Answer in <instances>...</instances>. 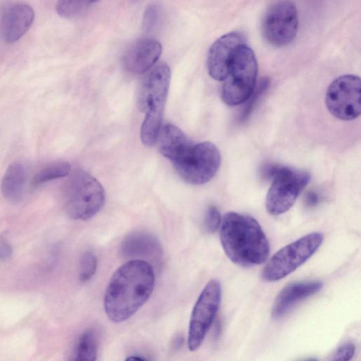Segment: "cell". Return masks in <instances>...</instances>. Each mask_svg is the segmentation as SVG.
<instances>
[{"mask_svg": "<svg viewBox=\"0 0 361 361\" xmlns=\"http://www.w3.org/2000/svg\"><path fill=\"white\" fill-rule=\"evenodd\" d=\"M158 6L150 5L145 10L143 16V27L145 30L151 31L156 27L159 23L160 12Z\"/></svg>", "mask_w": 361, "mask_h": 361, "instance_id": "obj_25", "label": "cell"}, {"mask_svg": "<svg viewBox=\"0 0 361 361\" xmlns=\"http://www.w3.org/2000/svg\"><path fill=\"white\" fill-rule=\"evenodd\" d=\"M298 17L296 6L289 1H277L265 10L261 23L264 39L275 47L290 44L297 35Z\"/></svg>", "mask_w": 361, "mask_h": 361, "instance_id": "obj_9", "label": "cell"}, {"mask_svg": "<svg viewBox=\"0 0 361 361\" xmlns=\"http://www.w3.org/2000/svg\"><path fill=\"white\" fill-rule=\"evenodd\" d=\"M104 202V189L94 177L82 171L74 175L66 204L71 219L87 221L99 212Z\"/></svg>", "mask_w": 361, "mask_h": 361, "instance_id": "obj_7", "label": "cell"}, {"mask_svg": "<svg viewBox=\"0 0 361 361\" xmlns=\"http://www.w3.org/2000/svg\"><path fill=\"white\" fill-rule=\"evenodd\" d=\"M360 78L343 75L331 82L325 102L329 112L343 121H351L360 114Z\"/></svg>", "mask_w": 361, "mask_h": 361, "instance_id": "obj_11", "label": "cell"}, {"mask_svg": "<svg viewBox=\"0 0 361 361\" xmlns=\"http://www.w3.org/2000/svg\"><path fill=\"white\" fill-rule=\"evenodd\" d=\"M323 240L322 233L314 232L286 245L268 261L262 271V279L274 282L285 278L309 259Z\"/></svg>", "mask_w": 361, "mask_h": 361, "instance_id": "obj_6", "label": "cell"}, {"mask_svg": "<svg viewBox=\"0 0 361 361\" xmlns=\"http://www.w3.org/2000/svg\"><path fill=\"white\" fill-rule=\"evenodd\" d=\"M269 85V80L267 78H263L260 82L255 86L252 94L247 99V102L244 106L243 110L241 111L238 121L240 123L245 122L249 118L253 107L257 102V100L261 95L267 90Z\"/></svg>", "mask_w": 361, "mask_h": 361, "instance_id": "obj_23", "label": "cell"}, {"mask_svg": "<svg viewBox=\"0 0 361 361\" xmlns=\"http://www.w3.org/2000/svg\"><path fill=\"white\" fill-rule=\"evenodd\" d=\"M26 181V171L23 164L14 162L8 166L1 180V189L4 197L11 202L19 201Z\"/></svg>", "mask_w": 361, "mask_h": 361, "instance_id": "obj_17", "label": "cell"}, {"mask_svg": "<svg viewBox=\"0 0 361 361\" xmlns=\"http://www.w3.org/2000/svg\"><path fill=\"white\" fill-rule=\"evenodd\" d=\"M158 140L160 153L173 165L180 161L195 144L180 129L169 123L161 128Z\"/></svg>", "mask_w": 361, "mask_h": 361, "instance_id": "obj_16", "label": "cell"}, {"mask_svg": "<svg viewBox=\"0 0 361 361\" xmlns=\"http://www.w3.org/2000/svg\"><path fill=\"white\" fill-rule=\"evenodd\" d=\"M257 61L249 47L238 50L221 88V98L229 106L246 102L255 88Z\"/></svg>", "mask_w": 361, "mask_h": 361, "instance_id": "obj_5", "label": "cell"}, {"mask_svg": "<svg viewBox=\"0 0 361 361\" xmlns=\"http://www.w3.org/2000/svg\"><path fill=\"white\" fill-rule=\"evenodd\" d=\"M222 247L231 261L242 267L264 263L269 255L268 240L256 219L230 212L220 226Z\"/></svg>", "mask_w": 361, "mask_h": 361, "instance_id": "obj_2", "label": "cell"}, {"mask_svg": "<svg viewBox=\"0 0 361 361\" xmlns=\"http://www.w3.org/2000/svg\"><path fill=\"white\" fill-rule=\"evenodd\" d=\"M152 267L143 259H133L121 266L111 277L104 297L109 320L123 322L148 300L154 290Z\"/></svg>", "mask_w": 361, "mask_h": 361, "instance_id": "obj_1", "label": "cell"}, {"mask_svg": "<svg viewBox=\"0 0 361 361\" xmlns=\"http://www.w3.org/2000/svg\"><path fill=\"white\" fill-rule=\"evenodd\" d=\"M97 259L94 252H85L81 257L79 266V279L81 282L88 281L95 274Z\"/></svg>", "mask_w": 361, "mask_h": 361, "instance_id": "obj_22", "label": "cell"}, {"mask_svg": "<svg viewBox=\"0 0 361 361\" xmlns=\"http://www.w3.org/2000/svg\"><path fill=\"white\" fill-rule=\"evenodd\" d=\"M221 221L220 212L216 207L209 206L204 219V228L206 231L209 233L216 232L220 228Z\"/></svg>", "mask_w": 361, "mask_h": 361, "instance_id": "obj_24", "label": "cell"}, {"mask_svg": "<svg viewBox=\"0 0 361 361\" xmlns=\"http://www.w3.org/2000/svg\"><path fill=\"white\" fill-rule=\"evenodd\" d=\"M161 44L151 38L135 42L124 56L126 68L131 73H142L150 69L159 59Z\"/></svg>", "mask_w": 361, "mask_h": 361, "instance_id": "obj_15", "label": "cell"}, {"mask_svg": "<svg viewBox=\"0 0 361 361\" xmlns=\"http://www.w3.org/2000/svg\"><path fill=\"white\" fill-rule=\"evenodd\" d=\"M122 251L127 257L148 258L159 255L161 250L154 237L145 233H136L126 238Z\"/></svg>", "mask_w": 361, "mask_h": 361, "instance_id": "obj_18", "label": "cell"}, {"mask_svg": "<svg viewBox=\"0 0 361 361\" xmlns=\"http://www.w3.org/2000/svg\"><path fill=\"white\" fill-rule=\"evenodd\" d=\"M260 174L272 180L266 197V208L274 216L287 212L310 180V174L305 171L274 163L264 164Z\"/></svg>", "mask_w": 361, "mask_h": 361, "instance_id": "obj_4", "label": "cell"}, {"mask_svg": "<svg viewBox=\"0 0 361 361\" xmlns=\"http://www.w3.org/2000/svg\"><path fill=\"white\" fill-rule=\"evenodd\" d=\"M221 300V286L216 279L210 280L200 294L191 313L188 347L197 350L212 326L219 310Z\"/></svg>", "mask_w": 361, "mask_h": 361, "instance_id": "obj_8", "label": "cell"}, {"mask_svg": "<svg viewBox=\"0 0 361 361\" xmlns=\"http://www.w3.org/2000/svg\"><path fill=\"white\" fill-rule=\"evenodd\" d=\"M92 3L87 1H59L56 4V10L63 18L75 19L85 15Z\"/></svg>", "mask_w": 361, "mask_h": 361, "instance_id": "obj_21", "label": "cell"}, {"mask_svg": "<svg viewBox=\"0 0 361 361\" xmlns=\"http://www.w3.org/2000/svg\"><path fill=\"white\" fill-rule=\"evenodd\" d=\"M322 286L319 281L295 282L287 285L274 300L271 317L276 319L284 317L298 302L319 292Z\"/></svg>", "mask_w": 361, "mask_h": 361, "instance_id": "obj_14", "label": "cell"}, {"mask_svg": "<svg viewBox=\"0 0 361 361\" xmlns=\"http://www.w3.org/2000/svg\"><path fill=\"white\" fill-rule=\"evenodd\" d=\"M71 169L70 164L66 161L51 163L36 173L32 183L35 185H38L65 177L70 173Z\"/></svg>", "mask_w": 361, "mask_h": 361, "instance_id": "obj_20", "label": "cell"}, {"mask_svg": "<svg viewBox=\"0 0 361 361\" xmlns=\"http://www.w3.org/2000/svg\"><path fill=\"white\" fill-rule=\"evenodd\" d=\"M97 340L92 329L84 331L79 337L69 361H96Z\"/></svg>", "mask_w": 361, "mask_h": 361, "instance_id": "obj_19", "label": "cell"}, {"mask_svg": "<svg viewBox=\"0 0 361 361\" xmlns=\"http://www.w3.org/2000/svg\"><path fill=\"white\" fill-rule=\"evenodd\" d=\"M12 247L4 238H0V261L6 260L11 257Z\"/></svg>", "mask_w": 361, "mask_h": 361, "instance_id": "obj_27", "label": "cell"}, {"mask_svg": "<svg viewBox=\"0 0 361 361\" xmlns=\"http://www.w3.org/2000/svg\"><path fill=\"white\" fill-rule=\"evenodd\" d=\"M247 37L241 31H232L217 39L211 46L207 59L209 75L224 81L240 47L246 45Z\"/></svg>", "mask_w": 361, "mask_h": 361, "instance_id": "obj_12", "label": "cell"}, {"mask_svg": "<svg viewBox=\"0 0 361 361\" xmlns=\"http://www.w3.org/2000/svg\"><path fill=\"white\" fill-rule=\"evenodd\" d=\"M303 361H318V360H316V359H314V358H310V359H307V360H303Z\"/></svg>", "mask_w": 361, "mask_h": 361, "instance_id": "obj_30", "label": "cell"}, {"mask_svg": "<svg viewBox=\"0 0 361 361\" xmlns=\"http://www.w3.org/2000/svg\"><path fill=\"white\" fill-rule=\"evenodd\" d=\"M170 80L169 66L161 63L147 74L141 84L138 104L145 113L140 129V138L144 143L153 144L159 137Z\"/></svg>", "mask_w": 361, "mask_h": 361, "instance_id": "obj_3", "label": "cell"}, {"mask_svg": "<svg viewBox=\"0 0 361 361\" xmlns=\"http://www.w3.org/2000/svg\"><path fill=\"white\" fill-rule=\"evenodd\" d=\"M220 164L218 148L210 142H203L194 144L185 157L173 166L188 183L202 185L214 177Z\"/></svg>", "mask_w": 361, "mask_h": 361, "instance_id": "obj_10", "label": "cell"}, {"mask_svg": "<svg viewBox=\"0 0 361 361\" xmlns=\"http://www.w3.org/2000/svg\"><path fill=\"white\" fill-rule=\"evenodd\" d=\"M320 202V196L313 190L309 191L305 197V205L309 208L316 207Z\"/></svg>", "mask_w": 361, "mask_h": 361, "instance_id": "obj_28", "label": "cell"}, {"mask_svg": "<svg viewBox=\"0 0 361 361\" xmlns=\"http://www.w3.org/2000/svg\"><path fill=\"white\" fill-rule=\"evenodd\" d=\"M35 19L32 7L24 2H15L7 6L0 20V35L6 43H13L30 29Z\"/></svg>", "mask_w": 361, "mask_h": 361, "instance_id": "obj_13", "label": "cell"}, {"mask_svg": "<svg viewBox=\"0 0 361 361\" xmlns=\"http://www.w3.org/2000/svg\"><path fill=\"white\" fill-rule=\"evenodd\" d=\"M355 352V345L351 342H347L338 348L331 361H350L354 356Z\"/></svg>", "mask_w": 361, "mask_h": 361, "instance_id": "obj_26", "label": "cell"}, {"mask_svg": "<svg viewBox=\"0 0 361 361\" xmlns=\"http://www.w3.org/2000/svg\"><path fill=\"white\" fill-rule=\"evenodd\" d=\"M125 361H145L142 358L137 356H130L127 357Z\"/></svg>", "mask_w": 361, "mask_h": 361, "instance_id": "obj_29", "label": "cell"}]
</instances>
